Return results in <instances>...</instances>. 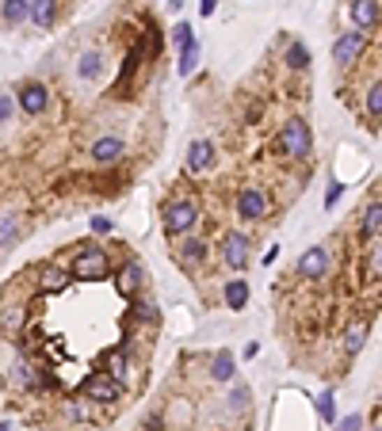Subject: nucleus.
Returning a JSON list of instances; mask_svg holds the SVG:
<instances>
[{"instance_id":"7","label":"nucleus","mask_w":382,"mask_h":431,"mask_svg":"<svg viewBox=\"0 0 382 431\" xmlns=\"http://www.w3.org/2000/svg\"><path fill=\"white\" fill-rule=\"evenodd\" d=\"M222 259H226V267L230 271H245L249 267V237L245 233H226V241H222Z\"/></svg>"},{"instance_id":"14","label":"nucleus","mask_w":382,"mask_h":431,"mask_svg":"<svg viewBox=\"0 0 382 431\" xmlns=\"http://www.w3.org/2000/svg\"><path fill=\"white\" fill-rule=\"evenodd\" d=\"M0 20L8 27H20L31 20V0H0Z\"/></svg>"},{"instance_id":"15","label":"nucleus","mask_w":382,"mask_h":431,"mask_svg":"<svg viewBox=\"0 0 382 431\" xmlns=\"http://www.w3.org/2000/svg\"><path fill=\"white\" fill-rule=\"evenodd\" d=\"M54 20H58V0H31V23L35 27L50 31Z\"/></svg>"},{"instance_id":"18","label":"nucleus","mask_w":382,"mask_h":431,"mask_svg":"<svg viewBox=\"0 0 382 431\" xmlns=\"http://www.w3.org/2000/svg\"><path fill=\"white\" fill-rule=\"evenodd\" d=\"M233 374H237V363H233V351H226V347H222V351L214 355V363H210V378H214V381H230Z\"/></svg>"},{"instance_id":"30","label":"nucleus","mask_w":382,"mask_h":431,"mask_svg":"<svg viewBox=\"0 0 382 431\" xmlns=\"http://www.w3.org/2000/svg\"><path fill=\"white\" fill-rule=\"evenodd\" d=\"M318 416L325 424H337V412H332V393H321L318 397Z\"/></svg>"},{"instance_id":"37","label":"nucleus","mask_w":382,"mask_h":431,"mask_svg":"<svg viewBox=\"0 0 382 431\" xmlns=\"http://www.w3.org/2000/svg\"><path fill=\"white\" fill-rule=\"evenodd\" d=\"M214 8H218V0H199V15H203V20L214 15Z\"/></svg>"},{"instance_id":"13","label":"nucleus","mask_w":382,"mask_h":431,"mask_svg":"<svg viewBox=\"0 0 382 431\" xmlns=\"http://www.w3.org/2000/svg\"><path fill=\"white\" fill-rule=\"evenodd\" d=\"M145 46H149V38L145 43H138L134 50L126 54V61H123V73H119V84H115V96H126V88H130V80H134V73H138V65H142V54H145Z\"/></svg>"},{"instance_id":"4","label":"nucleus","mask_w":382,"mask_h":431,"mask_svg":"<svg viewBox=\"0 0 382 431\" xmlns=\"http://www.w3.org/2000/svg\"><path fill=\"white\" fill-rule=\"evenodd\" d=\"M367 50V31H344V35H337V43H332V61L337 65H352L360 54Z\"/></svg>"},{"instance_id":"19","label":"nucleus","mask_w":382,"mask_h":431,"mask_svg":"<svg viewBox=\"0 0 382 431\" xmlns=\"http://www.w3.org/2000/svg\"><path fill=\"white\" fill-rule=\"evenodd\" d=\"M100 69H103L100 50H85V54L77 58V77H80V80H96V77H100Z\"/></svg>"},{"instance_id":"23","label":"nucleus","mask_w":382,"mask_h":431,"mask_svg":"<svg viewBox=\"0 0 382 431\" xmlns=\"http://www.w3.org/2000/svg\"><path fill=\"white\" fill-rule=\"evenodd\" d=\"M20 237V214H0V248H12Z\"/></svg>"},{"instance_id":"6","label":"nucleus","mask_w":382,"mask_h":431,"mask_svg":"<svg viewBox=\"0 0 382 431\" xmlns=\"http://www.w3.org/2000/svg\"><path fill=\"white\" fill-rule=\"evenodd\" d=\"M85 393H88V401L111 404V401H119V397H123V381L111 378V374L103 370V374H92V378L85 381Z\"/></svg>"},{"instance_id":"20","label":"nucleus","mask_w":382,"mask_h":431,"mask_svg":"<svg viewBox=\"0 0 382 431\" xmlns=\"http://www.w3.org/2000/svg\"><path fill=\"white\" fill-rule=\"evenodd\" d=\"M203 256H207V241H199V237H191V233H184V241H180V259H184V264H199Z\"/></svg>"},{"instance_id":"5","label":"nucleus","mask_w":382,"mask_h":431,"mask_svg":"<svg viewBox=\"0 0 382 431\" xmlns=\"http://www.w3.org/2000/svg\"><path fill=\"white\" fill-rule=\"evenodd\" d=\"M15 103H20L23 115H43V111L50 107V88H46L43 80H27V84L15 92Z\"/></svg>"},{"instance_id":"34","label":"nucleus","mask_w":382,"mask_h":431,"mask_svg":"<svg viewBox=\"0 0 382 431\" xmlns=\"http://www.w3.org/2000/svg\"><path fill=\"white\" fill-rule=\"evenodd\" d=\"M12 111H15L12 96H8V92H0V123H8V119H12Z\"/></svg>"},{"instance_id":"36","label":"nucleus","mask_w":382,"mask_h":431,"mask_svg":"<svg viewBox=\"0 0 382 431\" xmlns=\"http://www.w3.org/2000/svg\"><path fill=\"white\" fill-rule=\"evenodd\" d=\"M371 271H382V241L375 245V252H371Z\"/></svg>"},{"instance_id":"32","label":"nucleus","mask_w":382,"mask_h":431,"mask_svg":"<svg viewBox=\"0 0 382 431\" xmlns=\"http://www.w3.org/2000/svg\"><path fill=\"white\" fill-rule=\"evenodd\" d=\"M340 195H344V183H340V180H332V183H329V191H325V210H332V206H337V199H340Z\"/></svg>"},{"instance_id":"21","label":"nucleus","mask_w":382,"mask_h":431,"mask_svg":"<svg viewBox=\"0 0 382 431\" xmlns=\"http://www.w3.org/2000/svg\"><path fill=\"white\" fill-rule=\"evenodd\" d=\"M379 229H382V202H375V206H367V210H363V218H360V233H363V241H367V237H375Z\"/></svg>"},{"instance_id":"3","label":"nucleus","mask_w":382,"mask_h":431,"mask_svg":"<svg viewBox=\"0 0 382 431\" xmlns=\"http://www.w3.org/2000/svg\"><path fill=\"white\" fill-rule=\"evenodd\" d=\"M195 225H199V206H195L191 199H176L165 206V229L172 233V237H184Z\"/></svg>"},{"instance_id":"17","label":"nucleus","mask_w":382,"mask_h":431,"mask_svg":"<svg viewBox=\"0 0 382 431\" xmlns=\"http://www.w3.org/2000/svg\"><path fill=\"white\" fill-rule=\"evenodd\" d=\"M115 282H119V294H123V298H134L138 287H142V264H134V259H130L123 271H119Z\"/></svg>"},{"instance_id":"22","label":"nucleus","mask_w":382,"mask_h":431,"mask_svg":"<svg viewBox=\"0 0 382 431\" xmlns=\"http://www.w3.org/2000/svg\"><path fill=\"white\" fill-rule=\"evenodd\" d=\"M69 279H73V275H65V271H58V267H50V271L38 275V287H43L46 294H58V290L69 287Z\"/></svg>"},{"instance_id":"11","label":"nucleus","mask_w":382,"mask_h":431,"mask_svg":"<svg viewBox=\"0 0 382 431\" xmlns=\"http://www.w3.org/2000/svg\"><path fill=\"white\" fill-rule=\"evenodd\" d=\"M123 153H126L123 137L103 134V137H96V142H92V160H96V165H115V160H123Z\"/></svg>"},{"instance_id":"38","label":"nucleus","mask_w":382,"mask_h":431,"mask_svg":"<svg viewBox=\"0 0 382 431\" xmlns=\"http://www.w3.org/2000/svg\"><path fill=\"white\" fill-rule=\"evenodd\" d=\"M275 256H279V245H272V248L264 252V264H275Z\"/></svg>"},{"instance_id":"12","label":"nucleus","mask_w":382,"mask_h":431,"mask_svg":"<svg viewBox=\"0 0 382 431\" xmlns=\"http://www.w3.org/2000/svg\"><path fill=\"white\" fill-rule=\"evenodd\" d=\"M210 165H214V142H207V137L191 142V149H188V172L191 176H203Z\"/></svg>"},{"instance_id":"24","label":"nucleus","mask_w":382,"mask_h":431,"mask_svg":"<svg viewBox=\"0 0 382 431\" xmlns=\"http://www.w3.org/2000/svg\"><path fill=\"white\" fill-rule=\"evenodd\" d=\"M283 61H287V69H306L310 65V50H306V43H291L287 54H283Z\"/></svg>"},{"instance_id":"27","label":"nucleus","mask_w":382,"mask_h":431,"mask_svg":"<svg viewBox=\"0 0 382 431\" xmlns=\"http://www.w3.org/2000/svg\"><path fill=\"white\" fill-rule=\"evenodd\" d=\"M363 340H367V324H352L344 336V351L348 355H360L363 351Z\"/></svg>"},{"instance_id":"33","label":"nucleus","mask_w":382,"mask_h":431,"mask_svg":"<svg viewBox=\"0 0 382 431\" xmlns=\"http://www.w3.org/2000/svg\"><path fill=\"white\" fill-rule=\"evenodd\" d=\"M360 428H363V416H360V412H352V416H344V420L337 424V431H360Z\"/></svg>"},{"instance_id":"40","label":"nucleus","mask_w":382,"mask_h":431,"mask_svg":"<svg viewBox=\"0 0 382 431\" xmlns=\"http://www.w3.org/2000/svg\"><path fill=\"white\" fill-rule=\"evenodd\" d=\"M379 431H382V428H379Z\"/></svg>"},{"instance_id":"31","label":"nucleus","mask_w":382,"mask_h":431,"mask_svg":"<svg viewBox=\"0 0 382 431\" xmlns=\"http://www.w3.org/2000/svg\"><path fill=\"white\" fill-rule=\"evenodd\" d=\"M367 111H371V115H382V80L367 92Z\"/></svg>"},{"instance_id":"1","label":"nucleus","mask_w":382,"mask_h":431,"mask_svg":"<svg viewBox=\"0 0 382 431\" xmlns=\"http://www.w3.org/2000/svg\"><path fill=\"white\" fill-rule=\"evenodd\" d=\"M279 145H283V153H287L291 160H306L310 149H314L310 126H306L302 119H287V123H283V134H279Z\"/></svg>"},{"instance_id":"25","label":"nucleus","mask_w":382,"mask_h":431,"mask_svg":"<svg viewBox=\"0 0 382 431\" xmlns=\"http://www.w3.org/2000/svg\"><path fill=\"white\" fill-rule=\"evenodd\" d=\"M249 397H253V393H249V386H233L230 397H226V409H230L233 416H241V412L249 409Z\"/></svg>"},{"instance_id":"29","label":"nucleus","mask_w":382,"mask_h":431,"mask_svg":"<svg viewBox=\"0 0 382 431\" xmlns=\"http://www.w3.org/2000/svg\"><path fill=\"white\" fill-rule=\"evenodd\" d=\"M172 43L180 46V50H184V46H191V43H195V31H191V23H176V27H172Z\"/></svg>"},{"instance_id":"39","label":"nucleus","mask_w":382,"mask_h":431,"mask_svg":"<svg viewBox=\"0 0 382 431\" xmlns=\"http://www.w3.org/2000/svg\"><path fill=\"white\" fill-rule=\"evenodd\" d=\"M0 431H12V424H4V420H0Z\"/></svg>"},{"instance_id":"8","label":"nucleus","mask_w":382,"mask_h":431,"mask_svg":"<svg viewBox=\"0 0 382 431\" xmlns=\"http://www.w3.org/2000/svg\"><path fill=\"white\" fill-rule=\"evenodd\" d=\"M348 15H352V23H355V31H375L379 23H382V8H379V0H352V8H348Z\"/></svg>"},{"instance_id":"2","label":"nucleus","mask_w":382,"mask_h":431,"mask_svg":"<svg viewBox=\"0 0 382 431\" xmlns=\"http://www.w3.org/2000/svg\"><path fill=\"white\" fill-rule=\"evenodd\" d=\"M111 275V264H108V252L88 245L85 252H77L73 259V279H85V282H96V279H108Z\"/></svg>"},{"instance_id":"26","label":"nucleus","mask_w":382,"mask_h":431,"mask_svg":"<svg viewBox=\"0 0 382 431\" xmlns=\"http://www.w3.org/2000/svg\"><path fill=\"white\" fill-rule=\"evenodd\" d=\"M176 69H180V77H191V73L199 69V43L184 46V50H180V65H176Z\"/></svg>"},{"instance_id":"35","label":"nucleus","mask_w":382,"mask_h":431,"mask_svg":"<svg viewBox=\"0 0 382 431\" xmlns=\"http://www.w3.org/2000/svg\"><path fill=\"white\" fill-rule=\"evenodd\" d=\"M88 225H92V233H111V229H115V225H111V218H92Z\"/></svg>"},{"instance_id":"16","label":"nucleus","mask_w":382,"mask_h":431,"mask_svg":"<svg viewBox=\"0 0 382 431\" xmlns=\"http://www.w3.org/2000/svg\"><path fill=\"white\" fill-rule=\"evenodd\" d=\"M222 298H226V305H230L233 313H241V309L249 305V282L245 279H230L222 287Z\"/></svg>"},{"instance_id":"10","label":"nucleus","mask_w":382,"mask_h":431,"mask_svg":"<svg viewBox=\"0 0 382 431\" xmlns=\"http://www.w3.org/2000/svg\"><path fill=\"white\" fill-rule=\"evenodd\" d=\"M298 275H306V279H325V275H329V252L321 245L306 248L302 256H298Z\"/></svg>"},{"instance_id":"9","label":"nucleus","mask_w":382,"mask_h":431,"mask_svg":"<svg viewBox=\"0 0 382 431\" xmlns=\"http://www.w3.org/2000/svg\"><path fill=\"white\" fill-rule=\"evenodd\" d=\"M237 214L249 218V222H260V218H267V195L260 191V187H245V191L237 195Z\"/></svg>"},{"instance_id":"28","label":"nucleus","mask_w":382,"mask_h":431,"mask_svg":"<svg viewBox=\"0 0 382 431\" xmlns=\"http://www.w3.org/2000/svg\"><path fill=\"white\" fill-rule=\"evenodd\" d=\"M103 363H108V374H111V378H123V374H126V363H130V351H126V347H115V351H111Z\"/></svg>"}]
</instances>
